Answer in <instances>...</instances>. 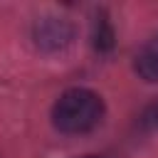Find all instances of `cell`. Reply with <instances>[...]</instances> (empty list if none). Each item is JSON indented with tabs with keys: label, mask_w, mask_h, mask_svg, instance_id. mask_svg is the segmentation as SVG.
Here are the masks:
<instances>
[{
	"label": "cell",
	"mask_w": 158,
	"mask_h": 158,
	"mask_svg": "<svg viewBox=\"0 0 158 158\" xmlns=\"http://www.w3.org/2000/svg\"><path fill=\"white\" fill-rule=\"evenodd\" d=\"M104 116V101L91 89H67L54 109H52V123L62 133H86L91 131Z\"/></svg>",
	"instance_id": "6da1fadb"
},
{
	"label": "cell",
	"mask_w": 158,
	"mask_h": 158,
	"mask_svg": "<svg viewBox=\"0 0 158 158\" xmlns=\"http://www.w3.org/2000/svg\"><path fill=\"white\" fill-rule=\"evenodd\" d=\"M72 25L64 22V20H57V17H44V20H37L35 30H32V37H35V44L44 52H57V49H64L69 42H72Z\"/></svg>",
	"instance_id": "7a4b0ae2"
},
{
	"label": "cell",
	"mask_w": 158,
	"mask_h": 158,
	"mask_svg": "<svg viewBox=\"0 0 158 158\" xmlns=\"http://www.w3.org/2000/svg\"><path fill=\"white\" fill-rule=\"evenodd\" d=\"M136 72L146 81H158V35L151 37L136 54Z\"/></svg>",
	"instance_id": "3957f363"
},
{
	"label": "cell",
	"mask_w": 158,
	"mask_h": 158,
	"mask_svg": "<svg viewBox=\"0 0 158 158\" xmlns=\"http://www.w3.org/2000/svg\"><path fill=\"white\" fill-rule=\"evenodd\" d=\"M96 27H99L96 35H94V37H96V47H99V49H109V47H111V37H114L109 22H106V20H99Z\"/></svg>",
	"instance_id": "277c9868"
},
{
	"label": "cell",
	"mask_w": 158,
	"mask_h": 158,
	"mask_svg": "<svg viewBox=\"0 0 158 158\" xmlns=\"http://www.w3.org/2000/svg\"><path fill=\"white\" fill-rule=\"evenodd\" d=\"M143 123L148 128H158V104H153L146 114H143Z\"/></svg>",
	"instance_id": "5b68a950"
}]
</instances>
